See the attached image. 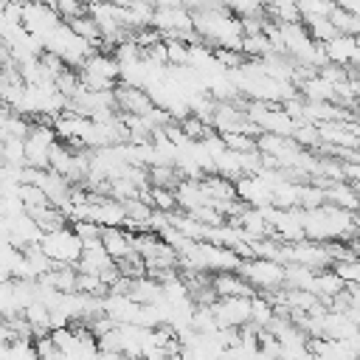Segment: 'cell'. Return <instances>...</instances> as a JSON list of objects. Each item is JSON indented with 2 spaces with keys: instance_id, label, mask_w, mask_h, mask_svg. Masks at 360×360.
Here are the masks:
<instances>
[{
  "instance_id": "6da1fadb",
  "label": "cell",
  "mask_w": 360,
  "mask_h": 360,
  "mask_svg": "<svg viewBox=\"0 0 360 360\" xmlns=\"http://www.w3.org/2000/svg\"><path fill=\"white\" fill-rule=\"evenodd\" d=\"M304 239L312 242H346L357 236V214L323 202L318 208H301Z\"/></svg>"
},
{
  "instance_id": "7a4b0ae2",
  "label": "cell",
  "mask_w": 360,
  "mask_h": 360,
  "mask_svg": "<svg viewBox=\"0 0 360 360\" xmlns=\"http://www.w3.org/2000/svg\"><path fill=\"white\" fill-rule=\"evenodd\" d=\"M42 48H45L48 53H56L68 68H82L84 59L96 51V48H93L87 39H82L68 22H62L51 37H45Z\"/></svg>"
},
{
  "instance_id": "3957f363",
  "label": "cell",
  "mask_w": 360,
  "mask_h": 360,
  "mask_svg": "<svg viewBox=\"0 0 360 360\" xmlns=\"http://www.w3.org/2000/svg\"><path fill=\"white\" fill-rule=\"evenodd\" d=\"M39 248L45 250V256H48L53 264H70V267H76L79 259H82L84 242H82V236L76 233L73 225H62V228H56V231L42 233Z\"/></svg>"
},
{
  "instance_id": "277c9868",
  "label": "cell",
  "mask_w": 360,
  "mask_h": 360,
  "mask_svg": "<svg viewBox=\"0 0 360 360\" xmlns=\"http://www.w3.org/2000/svg\"><path fill=\"white\" fill-rule=\"evenodd\" d=\"M239 273L253 290H262V292H278L281 287H287V270L276 259H262V256L242 259Z\"/></svg>"
},
{
  "instance_id": "5b68a950",
  "label": "cell",
  "mask_w": 360,
  "mask_h": 360,
  "mask_svg": "<svg viewBox=\"0 0 360 360\" xmlns=\"http://www.w3.org/2000/svg\"><path fill=\"white\" fill-rule=\"evenodd\" d=\"M248 118L259 127V132H273V135H287V138H292L301 124L295 115H290L284 104H270V101H253L248 107Z\"/></svg>"
},
{
  "instance_id": "8992f818",
  "label": "cell",
  "mask_w": 360,
  "mask_h": 360,
  "mask_svg": "<svg viewBox=\"0 0 360 360\" xmlns=\"http://www.w3.org/2000/svg\"><path fill=\"white\" fill-rule=\"evenodd\" d=\"M152 28H158L166 39H186V42H191L197 37L194 14L188 8H183V6H160V8H155Z\"/></svg>"
},
{
  "instance_id": "52a82bcc",
  "label": "cell",
  "mask_w": 360,
  "mask_h": 360,
  "mask_svg": "<svg viewBox=\"0 0 360 360\" xmlns=\"http://www.w3.org/2000/svg\"><path fill=\"white\" fill-rule=\"evenodd\" d=\"M59 143V135L53 129L51 121H39L31 124L28 135H25V166L31 169H48L51 163V152Z\"/></svg>"
},
{
  "instance_id": "ba28073f",
  "label": "cell",
  "mask_w": 360,
  "mask_h": 360,
  "mask_svg": "<svg viewBox=\"0 0 360 360\" xmlns=\"http://www.w3.org/2000/svg\"><path fill=\"white\" fill-rule=\"evenodd\" d=\"M62 22H65L62 14L51 3H45V0H28V3H22V25L39 42H45V37H51Z\"/></svg>"
},
{
  "instance_id": "9c48e42d",
  "label": "cell",
  "mask_w": 360,
  "mask_h": 360,
  "mask_svg": "<svg viewBox=\"0 0 360 360\" xmlns=\"http://www.w3.org/2000/svg\"><path fill=\"white\" fill-rule=\"evenodd\" d=\"M253 298V295H250ZM250 298L242 295H228V298H217L211 304V312L217 318L219 326H231V329H242L250 323Z\"/></svg>"
},
{
  "instance_id": "30bf717a",
  "label": "cell",
  "mask_w": 360,
  "mask_h": 360,
  "mask_svg": "<svg viewBox=\"0 0 360 360\" xmlns=\"http://www.w3.org/2000/svg\"><path fill=\"white\" fill-rule=\"evenodd\" d=\"M236 183V197L239 202L245 205H253V208H264V205H273V191H270V180L256 172V174H242Z\"/></svg>"
},
{
  "instance_id": "8fae6325",
  "label": "cell",
  "mask_w": 360,
  "mask_h": 360,
  "mask_svg": "<svg viewBox=\"0 0 360 360\" xmlns=\"http://www.w3.org/2000/svg\"><path fill=\"white\" fill-rule=\"evenodd\" d=\"M323 51H326V59L332 65H340V68H354L357 62V51H360V39L352 37V34H335L329 42H321Z\"/></svg>"
},
{
  "instance_id": "7c38bea8",
  "label": "cell",
  "mask_w": 360,
  "mask_h": 360,
  "mask_svg": "<svg viewBox=\"0 0 360 360\" xmlns=\"http://www.w3.org/2000/svg\"><path fill=\"white\" fill-rule=\"evenodd\" d=\"M101 245L107 248V253L115 259V262H124L129 256H135V236L129 233V228L124 225H110L101 231Z\"/></svg>"
},
{
  "instance_id": "4fadbf2b",
  "label": "cell",
  "mask_w": 360,
  "mask_h": 360,
  "mask_svg": "<svg viewBox=\"0 0 360 360\" xmlns=\"http://www.w3.org/2000/svg\"><path fill=\"white\" fill-rule=\"evenodd\" d=\"M211 290L217 292V298H228V295L250 298V295H256V290L245 281V276H242L239 270H219V273H211Z\"/></svg>"
},
{
  "instance_id": "5bb4252c",
  "label": "cell",
  "mask_w": 360,
  "mask_h": 360,
  "mask_svg": "<svg viewBox=\"0 0 360 360\" xmlns=\"http://www.w3.org/2000/svg\"><path fill=\"white\" fill-rule=\"evenodd\" d=\"M115 104L121 112H129V115H146L155 107L152 96L143 87H129V84L115 87Z\"/></svg>"
},
{
  "instance_id": "9a60e30c",
  "label": "cell",
  "mask_w": 360,
  "mask_h": 360,
  "mask_svg": "<svg viewBox=\"0 0 360 360\" xmlns=\"http://www.w3.org/2000/svg\"><path fill=\"white\" fill-rule=\"evenodd\" d=\"M323 191H326V202H332L338 208H346L352 214H360V194H357L352 180H329L323 186Z\"/></svg>"
},
{
  "instance_id": "2e32d148",
  "label": "cell",
  "mask_w": 360,
  "mask_h": 360,
  "mask_svg": "<svg viewBox=\"0 0 360 360\" xmlns=\"http://www.w3.org/2000/svg\"><path fill=\"white\" fill-rule=\"evenodd\" d=\"M143 200H149V205L155 211H163V214H174L180 208L174 188H166V186H149V191L143 194Z\"/></svg>"
},
{
  "instance_id": "e0dca14e",
  "label": "cell",
  "mask_w": 360,
  "mask_h": 360,
  "mask_svg": "<svg viewBox=\"0 0 360 360\" xmlns=\"http://www.w3.org/2000/svg\"><path fill=\"white\" fill-rule=\"evenodd\" d=\"M242 51H245V56L264 59L267 53H273V42H270V37H267L264 31H250V34H245V39H242Z\"/></svg>"
},
{
  "instance_id": "ac0fdd59",
  "label": "cell",
  "mask_w": 360,
  "mask_h": 360,
  "mask_svg": "<svg viewBox=\"0 0 360 360\" xmlns=\"http://www.w3.org/2000/svg\"><path fill=\"white\" fill-rule=\"evenodd\" d=\"M301 22L307 25V31L315 42H329L335 34H340L338 25L332 22V17H309V20H301Z\"/></svg>"
},
{
  "instance_id": "d6986e66",
  "label": "cell",
  "mask_w": 360,
  "mask_h": 360,
  "mask_svg": "<svg viewBox=\"0 0 360 360\" xmlns=\"http://www.w3.org/2000/svg\"><path fill=\"white\" fill-rule=\"evenodd\" d=\"M335 8H338L335 0H298L301 20H309V17H332Z\"/></svg>"
},
{
  "instance_id": "ffe728a7",
  "label": "cell",
  "mask_w": 360,
  "mask_h": 360,
  "mask_svg": "<svg viewBox=\"0 0 360 360\" xmlns=\"http://www.w3.org/2000/svg\"><path fill=\"white\" fill-rule=\"evenodd\" d=\"M6 360H39L34 340H31V338H14V340L8 343Z\"/></svg>"
},
{
  "instance_id": "44dd1931",
  "label": "cell",
  "mask_w": 360,
  "mask_h": 360,
  "mask_svg": "<svg viewBox=\"0 0 360 360\" xmlns=\"http://www.w3.org/2000/svg\"><path fill=\"white\" fill-rule=\"evenodd\" d=\"M346 284H360V256H352V259H340L335 262L332 267Z\"/></svg>"
},
{
  "instance_id": "7402d4cb",
  "label": "cell",
  "mask_w": 360,
  "mask_h": 360,
  "mask_svg": "<svg viewBox=\"0 0 360 360\" xmlns=\"http://www.w3.org/2000/svg\"><path fill=\"white\" fill-rule=\"evenodd\" d=\"M166 42V59L169 65H188V45L186 39H163Z\"/></svg>"
},
{
  "instance_id": "603a6c76",
  "label": "cell",
  "mask_w": 360,
  "mask_h": 360,
  "mask_svg": "<svg viewBox=\"0 0 360 360\" xmlns=\"http://www.w3.org/2000/svg\"><path fill=\"white\" fill-rule=\"evenodd\" d=\"M211 3H214V0H183V8H188V11L194 14V11H202V8H208Z\"/></svg>"
},
{
  "instance_id": "cb8c5ba5",
  "label": "cell",
  "mask_w": 360,
  "mask_h": 360,
  "mask_svg": "<svg viewBox=\"0 0 360 360\" xmlns=\"http://www.w3.org/2000/svg\"><path fill=\"white\" fill-rule=\"evenodd\" d=\"M155 3V8H160V6H183V0H152Z\"/></svg>"
},
{
  "instance_id": "d4e9b609",
  "label": "cell",
  "mask_w": 360,
  "mask_h": 360,
  "mask_svg": "<svg viewBox=\"0 0 360 360\" xmlns=\"http://www.w3.org/2000/svg\"><path fill=\"white\" fill-rule=\"evenodd\" d=\"M11 62V56H8V48L0 42V65H8Z\"/></svg>"
},
{
  "instance_id": "484cf974",
  "label": "cell",
  "mask_w": 360,
  "mask_h": 360,
  "mask_svg": "<svg viewBox=\"0 0 360 360\" xmlns=\"http://www.w3.org/2000/svg\"><path fill=\"white\" fill-rule=\"evenodd\" d=\"M352 349H354V357L360 360V335H357V338H352Z\"/></svg>"
},
{
  "instance_id": "4316f807",
  "label": "cell",
  "mask_w": 360,
  "mask_h": 360,
  "mask_svg": "<svg viewBox=\"0 0 360 360\" xmlns=\"http://www.w3.org/2000/svg\"><path fill=\"white\" fill-rule=\"evenodd\" d=\"M6 14V0H0V17Z\"/></svg>"
},
{
  "instance_id": "83f0119b",
  "label": "cell",
  "mask_w": 360,
  "mask_h": 360,
  "mask_svg": "<svg viewBox=\"0 0 360 360\" xmlns=\"http://www.w3.org/2000/svg\"><path fill=\"white\" fill-rule=\"evenodd\" d=\"M354 188H357V194H360V180H354Z\"/></svg>"
}]
</instances>
